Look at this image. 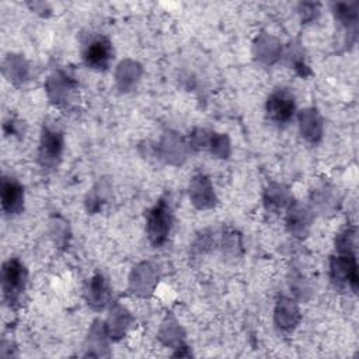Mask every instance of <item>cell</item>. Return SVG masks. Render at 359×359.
Masks as SVG:
<instances>
[{
	"instance_id": "6da1fadb",
	"label": "cell",
	"mask_w": 359,
	"mask_h": 359,
	"mask_svg": "<svg viewBox=\"0 0 359 359\" xmlns=\"http://www.w3.org/2000/svg\"><path fill=\"white\" fill-rule=\"evenodd\" d=\"M266 111L269 119L278 123L287 122L294 111V98L287 90H278L266 102Z\"/></svg>"
},
{
	"instance_id": "3957f363",
	"label": "cell",
	"mask_w": 359,
	"mask_h": 359,
	"mask_svg": "<svg viewBox=\"0 0 359 359\" xmlns=\"http://www.w3.org/2000/svg\"><path fill=\"white\" fill-rule=\"evenodd\" d=\"M170 212L161 203L157 206L149 220V233L154 243H161L170 229Z\"/></svg>"
},
{
	"instance_id": "7a4b0ae2",
	"label": "cell",
	"mask_w": 359,
	"mask_h": 359,
	"mask_svg": "<svg viewBox=\"0 0 359 359\" xmlns=\"http://www.w3.org/2000/svg\"><path fill=\"white\" fill-rule=\"evenodd\" d=\"M111 56H112L111 43L102 36L94 38L87 45L84 52L86 63L94 69H105L108 66Z\"/></svg>"
},
{
	"instance_id": "277c9868",
	"label": "cell",
	"mask_w": 359,
	"mask_h": 359,
	"mask_svg": "<svg viewBox=\"0 0 359 359\" xmlns=\"http://www.w3.org/2000/svg\"><path fill=\"white\" fill-rule=\"evenodd\" d=\"M21 201V188L14 182L3 184V206L4 209H10V212L15 210Z\"/></svg>"
}]
</instances>
